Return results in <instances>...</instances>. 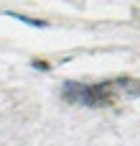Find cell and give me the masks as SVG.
<instances>
[{"mask_svg": "<svg viewBox=\"0 0 140 146\" xmlns=\"http://www.w3.org/2000/svg\"><path fill=\"white\" fill-rule=\"evenodd\" d=\"M64 100L74 105H87V108H99L112 100V82L102 85H82V82H66L64 85Z\"/></svg>", "mask_w": 140, "mask_h": 146, "instance_id": "6da1fadb", "label": "cell"}, {"mask_svg": "<svg viewBox=\"0 0 140 146\" xmlns=\"http://www.w3.org/2000/svg\"><path fill=\"white\" fill-rule=\"evenodd\" d=\"M10 18H15V21H20V23H28V26H36V28H43V26H46L43 21H36V18H26V15H20V13H10Z\"/></svg>", "mask_w": 140, "mask_h": 146, "instance_id": "7a4b0ae2", "label": "cell"}, {"mask_svg": "<svg viewBox=\"0 0 140 146\" xmlns=\"http://www.w3.org/2000/svg\"><path fill=\"white\" fill-rule=\"evenodd\" d=\"M33 67H38V69H48V64H46V62H33Z\"/></svg>", "mask_w": 140, "mask_h": 146, "instance_id": "3957f363", "label": "cell"}]
</instances>
